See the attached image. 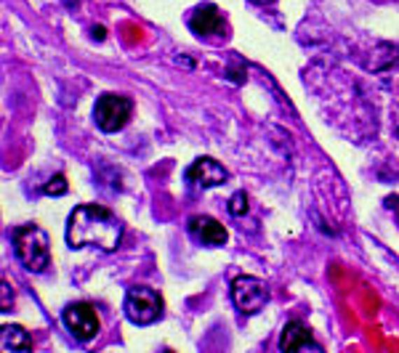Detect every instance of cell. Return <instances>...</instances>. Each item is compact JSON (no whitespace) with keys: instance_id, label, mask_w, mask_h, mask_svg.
I'll return each mask as SVG.
<instances>
[{"instance_id":"cell-14","label":"cell","mask_w":399,"mask_h":353,"mask_svg":"<svg viewBox=\"0 0 399 353\" xmlns=\"http://www.w3.org/2000/svg\"><path fill=\"white\" fill-rule=\"evenodd\" d=\"M13 305V292H11V287H8V282L3 279V311H8Z\"/></svg>"},{"instance_id":"cell-10","label":"cell","mask_w":399,"mask_h":353,"mask_svg":"<svg viewBox=\"0 0 399 353\" xmlns=\"http://www.w3.org/2000/svg\"><path fill=\"white\" fill-rule=\"evenodd\" d=\"M306 348H312V351H322V345L314 343L312 329L306 327L304 322L293 319V322H288V324L282 327V332H279V351L293 353V351H306Z\"/></svg>"},{"instance_id":"cell-8","label":"cell","mask_w":399,"mask_h":353,"mask_svg":"<svg viewBox=\"0 0 399 353\" xmlns=\"http://www.w3.org/2000/svg\"><path fill=\"white\" fill-rule=\"evenodd\" d=\"M184 178L189 183H195V186L213 189V186H221V183L229 178V171H226L221 162H216L213 157H197L184 171Z\"/></svg>"},{"instance_id":"cell-16","label":"cell","mask_w":399,"mask_h":353,"mask_svg":"<svg viewBox=\"0 0 399 353\" xmlns=\"http://www.w3.org/2000/svg\"><path fill=\"white\" fill-rule=\"evenodd\" d=\"M253 6H272V3H274V0H251Z\"/></svg>"},{"instance_id":"cell-15","label":"cell","mask_w":399,"mask_h":353,"mask_svg":"<svg viewBox=\"0 0 399 353\" xmlns=\"http://www.w3.org/2000/svg\"><path fill=\"white\" fill-rule=\"evenodd\" d=\"M384 205H386V208H388V210H391V212H394V218H397V223H399V194L386 196Z\"/></svg>"},{"instance_id":"cell-3","label":"cell","mask_w":399,"mask_h":353,"mask_svg":"<svg viewBox=\"0 0 399 353\" xmlns=\"http://www.w3.org/2000/svg\"><path fill=\"white\" fill-rule=\"evenodd\" d=\"M133 115V101L122 93H102L93 106V122L102 133H118L128 125Z\"/></svg>"},{"instance_id":"cell-4","label":"cell","mask_w":399,"mask_h":353,"mask_svg":"<svg viewBox=\"0 0 399 353\" xmlns=\"http://www.w3.org/2000/svg\"><path fill=\"white\" fill-rule=\"evenodd\" d=\"M162 308L165 303L152 287H131L125 292V303L122 311L128 316V322L136 327H149L158 319H162Z\"/></svg>"},{"instance_id":"cell-7","label":"cell","mask_w":399,"mask_h":353,"mask_svg":"<svg viewBox=\"0 0 399 353\" xmlns=\"http://www.w3.org/2000/svg\"><path fill=\"white\" fill-rule=\"evenodd\" d=\"M62 319H64V327L72 332V338L78 343H91L102 329L99 314L91 303H69Z\"/></svg>"},{"instance_id":"cell-1","label":"cell","mask_w":399,"mask_h":353,"mask_svg":"<svg viewBox=\"0 0 399 353\" xmlns=\"http://www.w3.org/2000/svg\"><path fill=\"white\" fill-rule=\"evenodd\" d=\"M64 236L69 247H96L112 252L122 239V223L104 205H78L66 218Z\"/></svg>"},{"instance_id":"cell-13","label":"cell","mask_w":399,"mask_h":353,"mask_svg":"<svg viewBox=\"0 0 399 353\" xmlns=\"http://www.w3.org/2000/svg\"><path fill=\"white\" fill-rule=\"evenodd\" d=\"M46 194L48 196H62V194H66V178L59 173V175H53L51 181L46 183V189H43Z\"/></svg>"},{"instance_id":"cell-11","label":"cell","mask_w":399,"mask_h":353,"mask_svg":"<svg viewBox=\"0 0 399 353\" xmlns=\"http://www.w3.org/2000/svg\"><path fill=\"white\" fill-rule=\"evenodd\" d=\"M3 348L6 351H32V338L19 324H6L3 327Z\"/></svg>"},{"instance_id":"cell-17","label":"cell","mask_w":399,"mask_h":353,"mask_svg":"<svg viewBox=\"0 0 399 353\" xmlns=\"http://www.w3.org/2000/svg\"><path fill=\"white\" fill-rule=\"evenodd\" d=\"M394 133H397V138H399V120L394 122Z\"/></svg>"},{"instance_id":"cell-2","label":"cell","mask_w":399,"mask_h":353,"mask_svg":"<svg viewBox=\"0 0 399 353\" xmlns=\"http://www.w3.org/2000/svg\"><path fill=\"white\" fill-rule=\"evenodd\" d=\"M11 245L19 263L24 266L27 271L43 274L51 266V242H48V234L40 226H35V223L16 226L11 231Z\"/></svg>"},{"instance_id":"cell-12","label":"cell","mask_w":399,"mask_h":353,"mask_svg":"<svg viewBox=\"0 0 399 353\" xmlns=\"http://www.w3.org/2000/svg\"><path fill=\"white\" fill-rule=\"evenodd\" d=\"M226 210H229V215H234V218L245 215V212H248V194H245V192H237V194H232V199H229Z\"/></svg>"},{"instance_id":"cell-6","label":"cell","mask_w":399,"mask_h":353,"mask_svg":"<svg viewBox=\"0 0 399 353\" xmlns=\"http://www.w3.org/2000/svg\"><path fill=\"white\" fill-rule=\"evenodd\" d=\"M186 24H189V29H192L200 40H216V38L226 40V35H229L224 13H221L218 6H213V3H202L197 8H192L189 16H186Z\"/></svg>"},{"instance_id":"cell-9","label":"cell","mask_w":399,"mask_h":353,"mask_svg":"<svg viewBox=\"0 0 399 353\" xmlns=\"http://www.w3.org/2000/svg\"><path fill=\"white\" fill-rule=\"evenodd\" d=\"M186 229L205 247H221V245H226V239H229L224 226L216 221V218H211V215H192L186 221Z\"/></svg>"},{"instance_id":"cell-5","label":"cell","mask_w":399,"mask_h":353,"mask_svg":"<svg viewBox=\"0 0 399 353\" xmlns=\"http://www.w3.org/2000/svg\"><path fill=\"white\" fill-rule=\"evenodd\" d=\"M232 301H234L239 314L253 316L258 314L269 301V287L258 276H237L232 282Z\"/></svg>"}]
</instances>
